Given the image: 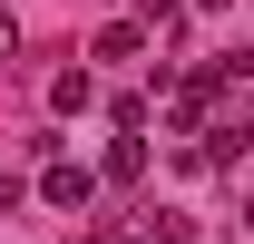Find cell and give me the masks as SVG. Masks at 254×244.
Segmentation results:
<instances>
[{
	"instance_id": "cell-1",
	"label": "cell",
	"mask_w": 254,
	"mask_h": 244,
	"mask_svg": "<svg viewBox=\"0 0 254 244\" xmlns=\"http://www.w3.org/2000/svg\"><path fill=\"white\" fill-rule=\"evenodd\" d=\"M88 166H68V156H59V166H49V176H39V195H49V205H88Z\"/></svg>"
},
{
	"instance_id": "cell-2",
	"label": "cell",
	"mask_w": 254,
	"mask_h": 244,
	"mask_svg": "<svg viewBox=\"0 0 254 244\" xmlns=\"http://www.w3.org/2000/svg\"><path fill=\"white\" fill-rule=\"evenodd\" d=\"M137 235H147V244H186L195 225H186V215H176V205H147V215H137Z\"/></svg>"
},
{
	"instance_id": "cell-3",
	"label": "cell",
	"mask_w": 254,
	"mask_h": 244,
	"mask_svg": "<svg viewBox=\"0 0 254 244\" xmlns=\"http://www.w3.org/2000/svg\"><path fill=\"white\" fill-rule=\"evenodd\" d=\"M108 176H118V185L147 176V137H118V147H108Z\"/></svg>"
},
{
	"instance_id": "cell-4",
	"label": "cell",
	"mask_w": 254,
	"mask_h": 244,
	"mask_svg": "<svg viewBox=\"0 0 254 244\" xmlns=\"http://www.w3.org/2000/svg\"><path fill=\"white\" fill-rule=\"evenodd\" d=\"M49 108H59V118H78V108H88V68H68V78H49Z\"/></svg>"
},
{
	"instance_id": "cell-5",
	"label": "cell",
	"mask_w": 254,
	"mask_h": 244,
	"mask_svg": "<svg viewBox=\"0 0 254 244\" xmlns=\"http://www.w3.org/2000/svg\"><path fill=\"white\" fill-rule=\"evenodd\" d=\"M10 49H20V30H10V20H0V68H10Z\"/></svg>"
},
{
	"instance_id": "cell-6",
	"label": "cell",
	"mask_w": 254,
	"mask_h": 244,
	"mask_svg": "<svg viewBox=\"0 0 254 244\" xmlns=\"http://www.w3.org/2000/svg\"><path fill=\"white\" fill-rule=\"evenodd\" d=\"M245 225H254V205H245Z\"/></svg>"
}]
</instances>
